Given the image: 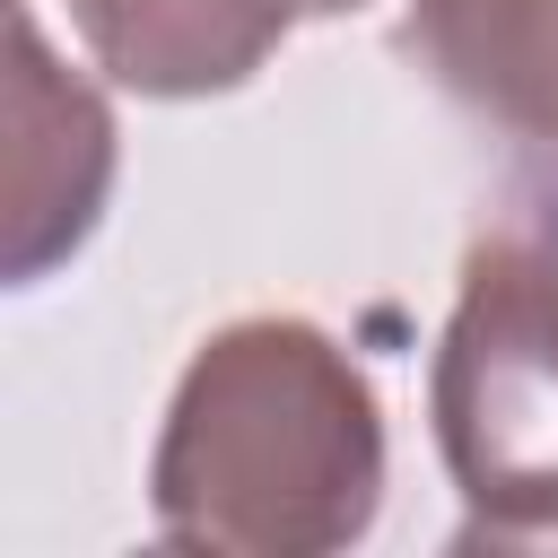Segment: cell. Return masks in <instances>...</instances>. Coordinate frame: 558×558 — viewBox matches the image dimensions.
<instances>
[{
  "mask_svg": "<svg viewBox=\"0 0 558 558\" xmlns=\"http://www.w3.org/2000/svg\"><path fill=\"white\" fill-rule=\"evenodd\" d=\"M148 514L174 549L331 558L384 514V401L305 314L218 323L157 427Z\"/></svg>",
  "mask_w": 558,
  "mask_h": 558,
  "instance_id": "6da1fadb",
  "label": "cell"
},
{
  "mask_svg": "<svg viewBox=\"0 0 558 558\" xmlns=\"http://www.w3.org/2000/svg\"><path fill=\"white\" fill-rule=\"evenodd\" d=\"M453 549H558V183H506L462 244L427 366Z\"/></svg>",
  "mask_w": 558,
  "mask_h": 558,
  "instance_id": "7a4b0ae2",
  "label": "cell"
},
{
  "mask_svg": "<svg viewBox=\"0 0 558 558\" xmlns=\"http://www.w3.org/2000/svg\"><path fill=\"white\" fill-rule=\"evenodd\" d=\"M113 192V113L105 96L52 61L26 0H9V288L52 279L105 218Z\"/></svg>",
  "mask_w": 558,
  "mask_h": 558,
  "instance_id": "3957f363",
  "label": "cell"
},
{
  "mask_svg": "<svg viewBox=\"0 0 558 558\" xmlns=\"http://www.w3.org/2000/svg\"><path fill=\"white\" fill-rule=\"evenodd\" d=\"M392 44L471 122L558 166V0H410Z\"/></svg>",
  "mask_w": 558,
  "mask_h": 558,
  "instance_id": "277c9868",
  "label": "cell"
},
{
  "mask_svg": "<svg viewBox=\"0 0 558 558\" xmlns=\"http://www.w3.org/2000/svg\"><path fill=\"white\" fill-rule=\"evenodd\" d=\"M296 0H70L87 61L131 96H227L296 26Z\"/></svg>",
  "mask_w": 558,
  "mask_h": 558,
  "instance_id": "5b68a950",
  "label": "cell"
},
{
  "mask_svg": "<svg viewBox=\"0 0 558 558\" xmlns=\"http://www.w3.org/2000/svg\"><path fill=\"white\" fill-rule=\"evenodd\" d=\"M305 17H349V9H366V0H296Z\"/></svg>",
  "mask_w": 558,
  "mask_h": 558,
  "instance_id": "8992f818",
  "label": "cell"
}]
</instances>
